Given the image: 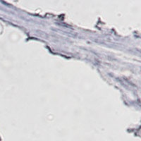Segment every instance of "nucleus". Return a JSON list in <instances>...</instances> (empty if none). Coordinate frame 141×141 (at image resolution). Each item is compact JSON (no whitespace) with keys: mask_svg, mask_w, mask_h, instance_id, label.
<instances>
[]
</instances>
